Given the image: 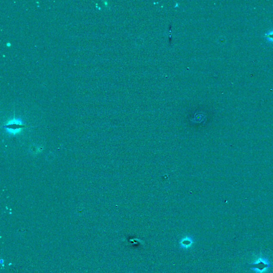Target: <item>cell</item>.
I'll return each mask as SVG.
<instances>
[{
  "mask_svg": "<svg viewBox=\"0 0 273 273\" xmlns=\"http://www.w3.org/2000/svg\"><path fill=\"white\" fill-rule=\"evenodd\" d=\"M4 127H6L8 130L9 129L13 131H15L24 127L25 125L22 124L21 122L19 121L18 120H15L12 121L10 122L8 125L4 126Z\"/></svg>",
  "mask_w": 273,
  "mask_h": 273,
  "instance_id": "obj_2",
  "label": "cell"
},
{
  "mask_svg": "<svg viewBox=\"0 0 273 273\" xmlns=\"http://www.w3.org/2000/svg\"><path fill=\"white\" fill-rule=\"evenodd\" d=\"M242 267L249 268L253 271L257 273H263L270 267L273 266L271 264L268 259L266 257H262L261 255L256 261L252 264H248L243 266Z\"/></svg>",
  "mask_w": 273,
  "mask_h": 273,
  "instance_id": "obj_1",
  "label": "cell"
}]
</instances>
